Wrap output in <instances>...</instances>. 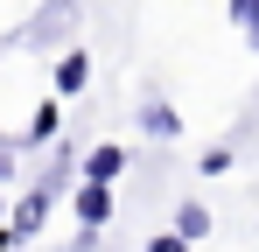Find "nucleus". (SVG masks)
<instances>
[{"label": "nucleus", "instance_id": "1", "mask_svg": "<svg viewBox=\"0 0 259 252\" xmlns=\"http://www.w3.org/2000/svg\"><path fill=\"white\" fill-rule=\"evenodd\" d=\"M49 196H56V189H28V196H21V210H14V231H7V238H28V231H42V217H49Z\"/></svg>", "mask_w": 259, "mask_h": 252}, {"label": "nucleus", "instance_id": "2", "mask_svg": "<svg viewBox=\"0 0 259 252\" xmlns=\"http://www.w3.org/2000/svg\"><path fill=\"white\" fill-rule=\"evenodd\" d=\"M77 217H84V231L112 217V196H105V182H84V189H77Z\"/></svg>", "mask_w": 259, "mask_h": 252}, {"label": "nucleus", "instance_id": "3", "mask_svg": "<svg viewBox=\"0 0 259 252\" xmlns=\"http://www.w3.org/2000/svg\"><path fill=\"white\" fill-rule=\"evenodd\" d=\"M175 238H182V245L210 238V210H203V203H182V210H175Z\"/></svg>", "mask_w": 259, "mask_h": 252}, {"label": "nucleus", "instance_id": "4", "mask_svg": "<svg viewBox=\"0 0 259 252\" xmlns=\"http://www.w3.org/2000/svg\"><path fill=\"white\" fill-rule=\"evenodd\" d=\"M140 126H147L154 140H175V133H182V119H175V112L161 105V98H147V105H140Z\"/></svg>", "mask_w": 259, "mask_h": 252}, {"label": "nucleus", "instance_id": "5", "mask_svg": "<svg viewBox=\"0 0 259 252\" xmlns=\"http://www.w3.org/2000/svg\"><path fill=\"white\" fill-rule=\"evenodd\" d=\"M84 77H91L84 56H63V63H56V91H84Z\"/></svg>", "mask_w": 259, "mask_h": 252}, {"label": "nucleus", "instance_id": "6", "mask_svg": "<svg viewBox=\"0 0 259 252\" xmlns=\"http://www.w3.org/2000/svg\"><path fill=\"white\" fill-rule=\"evenodd\" d=\"M119 168H126V154H119V147H98V154H91V182H112V175H119Z\"/></svg>", "mask_w": 259, "mask_h": 252}, {"label": "nucleus", "instance_id": "7", "mask_svg": "<svg viewBox=\"0 0 259 252\" xmlns=\"http://www.w3.org/2000/svg\"><path fill=\"white\" fill-rule=\"evenodd\" d=\"M56 126H63V119H56V105H35V119H28V140H49Z\"/></svg>", "mask_w": 259, "mask_h": 252}, {"label": "nucleus", "instance_id": "8", "mask_svg": "<svg viewBox=\"0 0 259 252\" xmlns=\"http://www.w3.org/2000/svg\"><path fill=\"white\" fill-rule=\"evenodd\" d=\"M231 14H238V28H252V21H259V0H231Z\"/></svg>", "mask_w": 259, "mask_h": 252}, {"label": "nucleus", "instance_id": "9", "mask_svg": "<svg viewBox=\"0 0 259 252\" xmlns=\"http://www.w3.org/2000/svg\"><path fill=\"white\" fill-rule=\"evenodd\" d=\"M147 252H189V245H182V238H154Z\"/></svg>", "mask_w": 259, "mask_h": 252}, {"label": "nucleus", "instance_id": "10", "mask_svg": "<svg viewBox=\"0 0 259 252\" xmlns=\"http://www.w3.org/2000/svg\"><path fill=\"white\" fill-rule=\"evenodd\" d=\"M0 168H7V161H0Z\"/></svg>", "mask_w": 259, "mask_h": 252}]
</instances>
